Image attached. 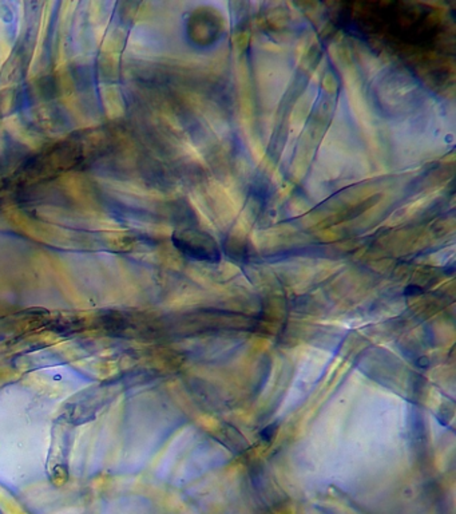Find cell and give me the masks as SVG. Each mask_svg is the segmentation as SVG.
I'll return each mask as SVG.
<instances>
[{
    "mask_svg": "<svg viewBox=\"0 0 456 514\" xmlns=\"http://www.w3.org/2000/svg\"><path fill=\"white\" fill-rule=\"evenodd\" d=\"M342 74V80L345 84L346 93H348V101L350 103V107L355 113L356 118L359 119L360 125L363 126V130L367 134L369 139L373 138V126L371 123V112H369L368 106L364 101V97L361 94V88H360V80L357 71L352 65H348L340 70Z\"/></svg>",
    "mask_w": 456,
    "mask_h": 514,
    "instance_id": "obj_1",
    "label": "cell"
},
{
    "mask_svg": "<svg viewBox=\"0 0 456 514\" xmlns=\"http://www.w3.org/2000/svg\"><path fill=\"white\" fill-rule=\"evenodd\" d=\"M207 193L212 198L214 213L218 216L224 225H228L240 212L241 204L238 198L229 188L214 180L209 181Z\"/></svg>",
    "mask_w": 456,
    "mask_h": 514,
    "instance_id": "obj_2",
    "label": "cell"
},
{
    "mask_svg": "<svg viewBox=\"0 0 456 514\" xmlns=\"http://www.w3.org/2000/svg\"><path fill=\"white\" fill-rule=\"evenodd\" d=\"M316 35H309V37H303L300 39L299 42L296 43V48H295V58H296V63L300 65L303 59L305 58V55H308L310 52V48L313 47V44L316 43Z\"/></svg>",
    "mask_w": 456,
    "mask_h": 514,
    "instance_id": "obj_3",
    "label": "cell"
},
{
    "mask_svg": "<svg viewBox=\"0 0 456 514\" xmlns=\"http://www.w3.org/2000/svg\"><path fill=\"white\" fill-rule=\"evenodd\" d=\"M250 225H252V220H250V214H249V210H244L241 216L238 217V220L235 221L234 228L231 231V238H237V240H241L246 236V233L250 229Z\"/></svg>",
    "mask_w": 456,
    "mask_h": 514,
    "instance_id": "obj_4",
    "label": "cell"
},
{
    "mask_svg": "<svg viewBox=\"0 0 456 514\" xmlns=\"http://www.w3.org/2000/svg\"><path fill=\"white\" fill-rule=\"evenodd\" d=\"M379 192V188L375 185L371 186H361L360 189L352 192L348 198H345V201L348 202V205H357L360 202H363L365 199H368L369 197H372Z\"/></svg>",
    "mask_w": 456,
    "mask_h": 514,
    "instance_id": "obj_5",
    "label": "cell"
},
{
    "mask_svg": "<svg viewBox=\"0 0 456 514\" xmlns=\"http://www.w3.org/2000/svg\"><path fill=\"white\" fill-rule=\"evenodd\" d=\"M249 149H250V153H252L254 162L260 165L265 159V148L261 144V141L257 137L249 135Z\"/></svg>",
    "mask_w": 456,
    "mask_h": 514,
    "instance_id": "obj_6",
    "label": "cell"
},
{
    "mask_svg": "<svg viewBox=\"0 0 456 514\" xmlns=\"http://www.w3.org/2000/svg\"><path fill=\"white\" fill-rule=\"evenodd\" d=\"M190 202H191V206H193V209L195 210V213H197V216H198L201 225H203V228H205V229H209V231L214 229V227H213L214 224H213L210 216L207 214L206 209L203 210L202 208H199L198 202H197V199L194 198V197H190Z\"/></svg>",
    "mask_w": 456,
    "mask_h": 514,
    "instance_id": "obj_7",
    "label": "cell"
},
{
    "mask_svg": "<svg viewBox=\"0 0 456 514\" xmlns=\"http://www.w3.org/2000/svg\"><path fill=\"white\" fill-rule=\"evenodd\" d=\"M249 40H250V34L248 31H241V33H235L231 37V43H233V48L235 52L244 51L248 47Z\"/></svg>",
    "mask_w": 456,
    "mask_h": 514,
    "instance_id": "obj_8",
    "label": "cell"
},
{
    "mask_svg": "<svg viewBox=\"0 0 456 514\" xmlns=\"http://www.w3.org/2000/svg\"><path fill=\"white\" fill-rule=\"evenodd\" d=\"M328 217V214L323 213V212H316V213H308L305 214L303 217V225L306 228L314 227V225H318L321 224Z\"/></svg>",
    "mask_w": 456,
    "mask_h": 514,
    "instance_id": "obj_9",
    "label": "cell"
},
{
    "mask_svg": "<svg viewBox=\"0 0 456 514\" xmlns=\"http://www.w3.org/2000/svg\"><path fill=\"white\" fill-rule=\"evenodd\" d=\"M310 210V206L306 205V201L303 198H296L292 201L289 206V212L293 216H300V214H306V212Z\"/></svg>",
    "mask_w": 456,
    "mask_h": 514,
    "instance_id": "obj_10",
    "label": "cell"
},
{
    "mask_svg": "<svg viewBox=\"0 0 456 514\" xmlns=\"http://www.w3.org/2000/svg\"><path fill=\"white\" fill-rule=\"evenodd\" d=\"M321 84H323V88L325 90V91H327L328 94H331V95L336 94L337 79L335 78V75L333 74H331V73L325 74V77H324L323 80H321Z\"/></svg>",
    "mask_w": 456,
    "mask_h": 514,
    "instance_id": "obj_11",
    "label": "cell"
},
{
    "mask_svg": "<svg viewBox=\"0 0 456 514\" xmlns=\"http://www.w3.org/2000/svg\"><path fill=\"white\" fill-rule=\"evenodd\" d=\"M267 20H269V23L272 24L273 27L276 28H282L286 26V16L281 11H274V12H272V14L267 16Z\"/></svg>",
    "mask_w": 456,
    "mask_h": 514,
    "instance_id": "obj_12",
    "label": "cell"
},
{
    "mask_svg": "<svg viewBox=\"0 0 456 514\" xmlns=\"http://www.w3.org/2000/svg\"><path fill=\"white\" fill-rule=\"evenodd\" d=\"M318 237L324 241H335L340 236L335 231H332V229H324V231L318 232Z\"/></svg>",
    "mask_w": 456,
    "mask_h": 514,
    "instance_id": "obj_13",
    "label": "cell"
},
{
    "mask_svg": "<svg viewBox=\"0 0 456 514\" xmlns=\"http://www.w3.org/2000/svg\"><path fill=\"white\" fill-rule=\"evenodd\" d=\"M292 190H293V185L286 184V185L284 186L280 192H278V198H277V202H278V204H281L282 201H285V199L290 196V193H292Z\"/></svg>",
    "mask_w": 456,
    "mask_h": 514,
    "instance_id": "obj_14",
    "label": "cell"
},
{
    "mask_svg": "<svg viewBox=\"0 0 456 514\" xmlns=\"http://www.w3.org/2000/svg\"><path fill=\"white\" fill-rule=\"evenodd\" d=\"M263 48L264 50H266V51H270V52H281L282 51V47L277 46L276 43H265V44H263Z\"/></svg>",
    "mask_w": 456,
    "mask_h": 514,
    "instance_id": "obj_15",
    "label": "cell"
},
{
    "mask_svg": "<svg viewBox=\"0 0 456 514\" xmlns=\"http://www.w3.org/2000/svg\"><path fill=\"white\" fill-rule=\"evenodd\" d=\"M272 180H273V182H276V184H280V182H281L282 177H281V174H280V171H278L277 167H273L272 169Z\"/></svg>",
    "mask_w": 456,
    "mask_h": 514,
    "instance_id": "obj_16",
    "label": "cell"
}]
</instances>
